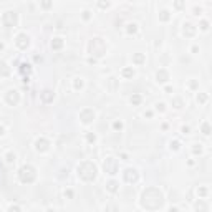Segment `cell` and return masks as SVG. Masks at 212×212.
I'll use <instances>...</instances> for the list:
<instances>
[{
	"instance_id": "obj_1",
	"label": "cell",
	"mask_w": 212,
	"mask_h": 212,
	"mask_svg": "<svg viewBox=\"0 0 212 212\" xmlns=\"http://www.w3.org/2000/svg\"><path fill=\"white\" fill-rule=\"evenodd\" d=\"M104 169H106V172H109V174H116V161H114L113 158L106 159V163H104Z\"/></svg>"
},
{
	"instance_id": "obj_2",
	"label": "cell",
	"mask_w": 212,
	"mask_h": 212,
	"mask_svg": "<svg viewBox=\"0 0 212 212\" xmlns=\"http://www.w3.org/2000/svg\"><path fill=\"white\" fill-rule=\"evenodd\" d=\"M15 22H17V15L13 13V12H7L5 17H3V23L7 25V27H12Z\"/></svg>"
},
{
	"instance_id": "obj_3",
	"label": "cell",
	"mask_w": 212,
	"mask_h": 212,
	"mask_svg": "<svg viewBox=\"0 0 212 212\" xmlns=\"http://www.w3.org/2000/svg\"><path fill=\"white\" fill-rule=\"evenodd\" d=\"M93 118H95V113H93L91 109H86V111H83V113H81V119H83V123H90Z\"/></svg>"
},
{
	"instance_id": "obj_4",
	"label": "cell",
	"mask_w": 212,
	"mask_h": 212,
	"mask_svg": "<svg viewBox=\"0 0 212 212\" xmlns=\"http://www.w3.org/2000/svg\"><path fill=\"white\" fill-rule=\"evenodd\" d=\"M17 45L18 47H22V48H25V47H27L28 45V36L27 35H18V38H17Z\"/></svg>"
},
{
	"instance_id": "obj_5",
	"label": "cell",
	"mask_w": 212,
	"mask_h": 212,
	"mask_svg": "<svg viewBox=\"0 0 212 212\" xmlns=\"http://www.w3.org/2000/svg\"><path fill=\"white\" fill-rule=\"evenodd\" d=\"M7 101L10 104H15L18 101V93L17 91H8V95H7Z\"/></svg>"
},
{
	"instance_id": "obj_6",
	"label": "cell",
	"mask_w": 212,
	"mask_h": 212,
	"mask_svg": "<svg viewBox=\"0 0 212 212\" xmlns=\"http://www.w3.org/2000/svg\"><path fill=\"white\" fill-rule=\"evenodd\" d=\"M126 179L129 181V182H131V181H136V179H138V174H136V171H134V169H128V171H126Z\"/></svg>"
},
{
	"instance_id": "obj_7",
	"label": "cell",
	"mask_w": 212,
	"mask_h": 212,
	"mask_svg": "<svg viewBox=\"0 0 212 212\" xmlns=\"http://www.w3.org/2000/svg\"><path fill=\"white\" fill-rule=\"evenodd\" d=\"M47 144H48L47 141H40V139H38V141H36V149H38V151H40V149H42V151H45V149L48 148Z\"/></svg>"
},
{
	"instance_id": "obj_8",
	"label": "cell",
	"mask_w": 212,
	"mask_h": 212,
	"mask_svg": "<svg viewBox=\"0 0 212 212\" xmlns=\"http://www.w3.org/2000/svg\"><path fill=\"white\" fill-rule=\"evenodd\" d=\"M167 80V73L166 71H158V81H166Z\"/></svg>"
},
{
	"instance_id": "obj_9",
	"label": "cell",
	"mask_w": 212,
	"mask_h": 212,
	"mask_svg": "<svg viewBox=\"0 0 212 212\" xmlns=\"http://www.w3.org/2000/svg\"><path fill=\"white\" fill-rule=\"evenodd\" d=\"M128 27H129V28H128V32H129V33H134L136 30H138V28H136V25H134V23H131V25H128Z\"/></svg>"
},
{
	"instance_id": "obj_10",
	"label": "cell",
	"mask_w": 212,
	"mask_h": 212,
	"mask_svg": "<svg viewBox=\"0 0 212 212\" xmlns=\"http://www.w3.org/2000/svg\"><path fill=\"white\" fill-rule=\"evenodd\" d=\"M52 47H55V48H60V47H61V38H57V42H55V43H52Z\"/></svg>"
},
{
	"instance_id": "obj_11",
	"label": "cell",
	"mask_w": 212,
	"mask_h": 212,
	"mask_svg": "<svg viewBox=\"0 0 212 212\" xmlns=\"http://www.w3.org/2000/svg\"><path fill=\"white\" fill-rule=\"evenodd\" d=\"M13 159H15V154H12V153H10V154H7V161H8V163H12Z\"/></svg>"
},
{
	"instance_id": "obj_12",
	"label": "cell",
	"mask_w": 212,
	"mask_h": 212,
	"mask_svg": "<svg viewBox=\"0 0 212 212\" xmlns=\"http://www.w3.org/2000/svg\"><path fill=\"white\" fill-rule=\"evenodd\" d=\"M131 101H133V103H136V104H138V103L141 101V96H134V98H131Z\"/></svg>"
},
{
	"instance_id": "obj_13",
	"label": "cell",
	"mask_w": 212,
	"mask_h": 212,
	"mask_svg": "<svg viewBox=\"0 0 212 212\" xmlns=\"http://www.w3.org/2000/svg\"><path fill=\"white\" fill-rule=\"evenodd\" d=\"M108 186H109V191H113V192L116 191V184H114V182H109Z\"/></svg>"
},
{
	"instance_id": "obj_14",
	"label": "cell",
	"mask_w": 212,
	"mask_h": 212,
	"mask_svg": "<svg viewBox=\"0 0 212 212\" xmlns=\"http://www.w3.org/2000/svg\"><path fill=\"white\" fill-rule=\"evenodd\" d=\"M134 71H131V70H124V76H131Z\"/></svg>"
},
{
	"instance_id": "obj_15",
	"label": "cell",
	"mask_w": 212,
	"mask_h": 212,
	"mask_svg": "<svg viewBox=\"0 0 212 212\" xmlns=\"http://www.w3.org/2000/svg\"><path fill=\"white\" fill-rule=\"evenodd\" d=\"M43 7H45V8L50 7V0H43Z\"/></svg>"
},
{
	"instance_id": "obj_16",
	"label": "cell",
	"mask_w": 212,
	"mask_h": 212,
	"mask_svg": "<svg viewBox=\"0 0 212 212\" xmlns=\"http://www.w3.org/2000/svg\"><path fill=\"white\" fill-rule=\"evenodd\" d=\"M81 85H83V83H81V80H80V81H76V83H75V86H76V88H81Z\"/></svg>"
},
{
	"instance_id": "obj_17",
	"label": "cell",
	"mask_w": 212,
	"mask_h": 212,
	"mask_svg": "<svg viewBox=\"0 0 212 212\" xmlns=\"http://www.w3.org/2000/svg\"><path fill=\"white\" fill-rule=\"evenodd\" d=\"M48 93H50V91H45V95H43V98H45L47 101H48V99H50V95H48Z\"/></svg>"
},
{
	"instance_id": "obj_18",
	"label": "cell",
	"mask_w": 212,
	"mask_h": 212,
	"mask_svg": "<svg viewBox=\"0 0 212 212\" xmlns=\"http://www.w3.org/2000/svg\"><path fill=\"white\" fill-rule=\"evenodd\" d=\"M121 126H123L121 123H114V128H116V129H121Z\"/></svg>"
},
{
	"instance_id": "obj_19",
	"label": "cell",
	"mask_w": 212,
	"mask_h": 212,
	"mask_svg": "<svg viewBox=\"0 0 212 212\" xmlns=\"http://www.w3.org/2000/svg\"><path fill=\"white\" fill-rule=\"evenodd\" d=\"M0 134H3V128L2 126H0Z\"/></svg>"
}]
</instances>
